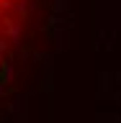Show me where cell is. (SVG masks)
<instances>
[{
    "mask_svg": "<svg viewBox=\"0 0 121 123\" xmlns=\"http://www.w3.org/2000/svg\"><path fill=\"white\" fill-rule=\"evenodd\" d=\"M39 0H0V90L10 80L15 59L23 51L28 36V21H34V8Z\"/></svg>",
    "mask_w": 121,
    "mask_h": 123,
    "instance_id": "1",
    "label": "cell"
}]
</instances>
